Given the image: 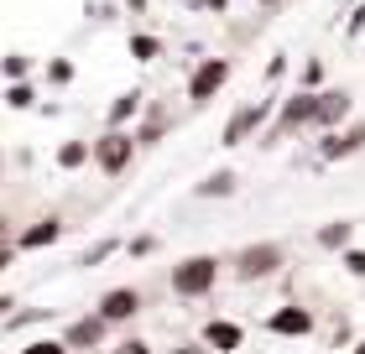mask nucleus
I'll list each match as a JSON object with an SVG mask.
<instances>
[{
  "label": "nucleus",
  "instance_id": "nucleus-1",
  "mask_svg": "<svg viewBox=\"0 0 365 354\" xmlns=\"http://www.w3.org/2000/svg\"><path fill=\"white\" fill-rule=\"evenodd\" d=\"M214 276H220V261H214V256H188L173 271V292L198 297V292H209V286H214Z\"/></svg>",
  "mask_w": 365,
  "mask_h": 354
},
{
  "label": "nucleus",
  "instance_id": "nucleus-2",
  "mask_svg": "<svg viewBox=\"0 0 365 354\" xmlns=\"http://www.w3.org/2000/svg\"><path fill=\"white\" fill-rule=\"evenodd\" d=\"M225 78H230V63H225V58H204V63H198V73L188 78V99H198V105H204L209 94H220Z\"/></svg>",
  "mask_w": 365,
  "mask_h": 354
},
{
  "label": "nucleus",
  "instance_id": "nucleus-3",
  "mask_svg": "<svg viewBox=\"0 0 365 354\" xmlns=\"http://www.w3.org/2000/svg\"><path fill=\"white\" fill-rule=\"evenodd\" d=\"M94 162L105 167V172H125V162H130V136H125V130L99 136V141H94Z\"/></svg>",
  "mask_w": 365,
  "mask_h": 354
},
{
  "label": "nucleus",
  "instance_id": "nucleus-4",
  "mask_svg": "<svg viewBox=\"0 0 365 354\" xmlns=\"http://www.w3.org/2000/svg\"><path fill=\"white\" fill-rule=\"evenodd\" d=\"M136 308H141L136 286H115V292H105V302H99V318H105V323H125V318H136Z\"/></svg>",
  "mask_w": 365,
  "mask_h": 354
},
{
  "label": "nucleus",
  "instance_id": "nucleus-5",
  "mask_svg": "<svg viewBox=\"0 0 365 354\" xmlns=\"http://www.w3.org/2000/svg\"><path fill=\"white\" fill-rule=\"evenodd\" d=\"M277 261H282V250L277 245H251V250H240V276L245 281H256V276H272L277 271Z\"/></svg>",
  "mask_w": 365,
  "mask_h": 354
},
{
  "label": "nucleus",
  "instance_id": "nucleus-6",
  "mask_svg": "<svg viewBox=\"0 0 365 354\" xmlns=\"http://www.w3.org/2000/svg\"><path fill=\"white\" fill-rule=\"evenodd\" d=\"M313 105H319V120L329 125V120H344V115H350V94L329 89V94H313Z\"/></svg>",
  "mask_w": 365,
  "mask_h": 354
},
{
  "label": "nucleus",
  "instance_id": "nucleus-7",
  "mask_svg": "<svg viewBox=\"0 0 365 354\" xmlns=\"http://www.w3.org/2000/svg\"><path fill=\"white\" fill-rule=\"evenodd\" d=\"M251 125H261V105H245L235 120H230V130H225V146H235V141H245V130Z\"/></svg>",
  "mask_w": 365,
  "mask_h": 354
},
{
  "label": "nucleus",
  "instance_id": "nucleus-8",
  "mask_svg": "<svg viewBox=\"0 0 365 354\" xmlns=\"http://www.w3.org/2000/svg\"><path fill=\"white\" fill-rule=\"evenodd\" d=\"M272 328H277V333H308V328H313V318H308L303 308H282V313L272 318Z\"/></svg>",
  "mask_w": 365,
  "mask_h": 354
},
{
  "label": "nucleus",
  "instance_id": "nucleus-9",
  "mask_svg": "<svg viewBox=\"0 0 365 354\" xmlns=\"http://www.w3.org/2000/svg\"><path fill=\"white\" fill-rule=\"evenodd\" d=\"M360 146H365V125L344 130V136H334V141H324V157H350V151H360Z\"/></svg>",
  "mask_w": 365,
  "mask_h": 354
},
{
  "label": "nucleus",
  "instance_id": "nucleus-10",
  "mask_svg": "<svg viewBox=\"0 0 365 354\" xmlns=\"http://www.w3.org/2000/svg\"><path fill=\"white\" fill-rule=\"evenodd\" d=\"M99 333H105V318H84V323H73V328H68V344H73V349L99 344Z\"/></svg>",
  "mask_w": 365,
  "mask_h": 354
},
{
  "label": "nucleus",
  "instance_id": "nucleus-11",
  "mask_svg": "<svg viewBox=\"0 0 365 354\" xmlns=\"http://www.w3.org/2000/svg\"><path fill=\"white\" fill-rule=\"evenodd\" d=\"M303 120H319V105H313V94L292 99V105L282 110V125H303Z\"/></svg>",
  "mask_w": 365,
  "mask_h": 354
},
{
  "label": "nucleus",
  "instance_id": "nucleus-12",
  "mask_svg": "<svg viewBox=\"0 0 365 354\" xmlns=\"http://www.w3.org/2000/svg\"><path fill=\"white\" fill-rule=\"evenodd\" d=\"M204 339H209L214 349H240V328H235V323H209Z\"/></svg>",
  "mask_w": 365,
  "mask_h": 354
},
{
  "label": "nucleus",
  "instance_id": "nucleus-13",
  "mask_svg": "<svg viewBox=\"0 0 365 354\" xmlns=\"http://www.w3.org/2000/svg\"><path fill=\"white\" fill-rule=\"evenodd\" d=\"M58 229H63L58 219H42L37 229H26V234H21V245H26V250H37V245H53V240H58Z\"/></svg>",
  "mask_w": 365,
  "mask_h": 354
},
{
  "label": "nucleus",
  "instance_id": "nucleus-14",
  "mask_svg": "<svg viewBox=\"0 0 365 354\" xmlns=\"http://www.w3.org/2000/svg\"><path fill=\"white\" fill-rule=\"evenodd\" d=\"M89 157V146L84 141H73V146H63V167H78V162H84Z\"/></svg>",
  "mask_w": 365,
  "mask_h": 354
},
{
  "label": "nucleus",
  "instance_id": "nucleus-15",
  "mask_svg": "<svg viewBox=\"0 0 365 354\" xmlns=\"http://www.w3.org/2000/svg\"><path fill=\"white\" fill-rule=\"evenodd\" d=\"M350 240V224H334V229H324V245H344Z\"/></svg>",
  "mask_w": 365,
  "mask_h": 354
},
{
  "label": "nucleus",
  "instance_id": "nucleus-16",
  "mask_svg": "<svg viewBox=\"0 0 365 354\" xmlns=\"http://www.w3.org/2000/svg\"><path fill=\"white\" fill-rule=\"evenodd\" d=\"M26 354H68V344H53V339H42V344H31Z\"/></svg>",
  "mask_w": 365,
  "mask_h": 354
},
{
  "label": "nucleus",
  "instance_id": "nucleus-17",
  "mask_svg": "<svg viewBox=\"0 0 365 354\" xmlns=\"http://www.w3.org/2000/svg\"><path fill=\"white\" fill-rule=\"evenodd\" d=\"M130 110H136V94H125V99H120V105H115V110H110V120H125V115H130Z\"/></svg>",
  "mask_w": 365,
  "mask_h": 354
},
{
  "label": "nucleus",
  "instance_id": "nucleus-18",
  "mask_svg": "<svg viewBox=\"0 0 365 354\" xmlns=\"http://www.w3.org/2000/svg\"><path fill=\"white\" fill-rule=\"evenodd\" d=\"M230 182H235V177H230V172H220V177H209V182H204V193H225Z\"/></svg>",
  "mask_w": 365,
  "mask_h": 354
},
{
  "label": "nucleus",
  "instance_id": "nucleus-19",
  "mask_svg": "<svg viewBox=\"0 0 365 354\" xmlns=\"http://www.w3.org/2000/svg\"><path fill=\"white\" fill-rule=\"evenodd\" d=\"M344 266H350L355 276H365V250H350V256H344Z\"/></svg>",
  "mask_w": 365,
  "mask_h": 354
},
{
  "label": "nucleus",
  "instance_id": "nucleus-20",
  "mask_svg": "<svg viewBox=\"0 0 365 354\" xmlns=\"http://www.w3.org/2000/svg\"><path fill=\"white\" fill-rule=\"evenodd\" d=\"M11 105H16V110H26V105H31V89H21V83H16V89H11Z\"/></svg>",
  "mask_w": 365,
  "mask_h": 354
},
{
  "label": "nucleus",
  "instance_id": "nucleus-21",
  "mask_svg": "<svg viewBox=\"0 0 365 354\" xmlns=\"http://www.w3.org/2000/svg\"><path fill=\"white\" fill-rule=\"evenodd\" d=\"M115 354H146V344H125V349H115Z\"/></svg>",
  "mask_w": 365,
  "mask_h": 354
},
{
  "label": "nucleus",
  "instance_id": "nucleus-22",
  "mask_svg": "<svg viewBox=\"0 0 365 354\" xmlns=\"http://www.w3.org/2000/svg\"><path fill=\"white\" fill-rule=\"evenodd\" d=\"M355 354H365V344H360V349H355Z\"/></svg>",
  "mask_w": 365,
  "mask_h": 354
}]
</instances>
